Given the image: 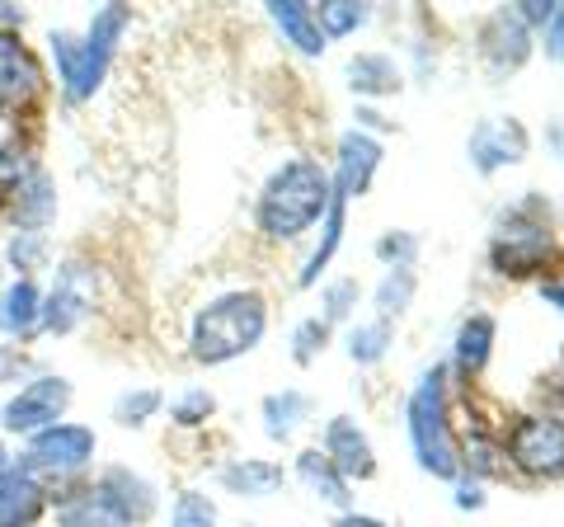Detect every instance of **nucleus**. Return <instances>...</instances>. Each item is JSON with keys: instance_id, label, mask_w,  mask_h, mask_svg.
I'll use <instances>...</instances> for the list:
<instances>
[{"instance_id": "obj_1", "label": "nucleus", "mask_w": 564, "mask_h": 527, "mask_svg": "<svg viewBox=\"0 0 564 527\" xmlns=\"http://www.w3.org/2000/svg\"><path fill=\"white\" fill-rule=\"evenodd\" d=\"M334 207V189H329V170L311 155H292L282 161L269 184L259 189V232L269 240H296L306 236L315 222H325Z\"/></svg>"}, {"instance_id": "obj_2", "label": "nucleus", "mask_w": 564, "mask_h": 527, "mask_svg": "<svg viewBox=\"0 0 564 527\" xmlns=\"http://www.w3.org/2000/svg\"><path fill=\"white\" fill-rule=\"evenodd\" d=\"M132 24V10L128 6H104L95 10V20L85 33H70V29H52V62H57V85L66 104H85L95 99V90L109 76V62L118 52V39L122 29Z\"/></svg>"}, {"instance_id": "obj_3", "label": "nucleus", "mask_w": 564, "mask_h": 527, "mask_svg": "<svg viewBox=\"0 0 564 527\" xmlns=\"http://www.w3.org/2000/svg\"><path fill=\"white\" fill-rule=\"evenodd\" d=\"M269 330V302L250 288H236V292H221L193 315V330H188V348L193 358L217 367V363H231L240 354L263 340Z\"/></svg>"}, {"instance_id": "obj_4", "label": "nucleus", "mask_w": 564, "mask_h": 527, "mask_svg": "<svg viewBox=\"0 0 564 527\" xmlns=\"http://www.w3.org/2000/svg\"><path fill=\"white\" fill-rule=\"evenodd\" d=\"M410 443H414V456L429 476H437V481L462 476V452H456V438L447 424L443 367H429L410 396Z\"/></svg>"}, {"instance_id": "obj_5", "label": "nucleus", "mask_w": 564, "mask_h": 527, "mask_svg": "<svg viewBox=\"0 0 564 527\" xmlns=\"http://www.w3.org/2000/svg\"><path fill=\"white\" fill-rule=\"evenodd\" d=\"M532 213H536V203L513 207V213L499 222L494 240H489V264L499 273H508V278H532L555 259L551 226H545L541 217H532Z\"/></svg>"}, {"instance_id": "obj_6", "label": "nucleus", "mask_w": 564, "mask_h": 527, "mask_svg": "<svg viewBox=\"0 0 564 527\" xmlns=\"http://www.w3.org/2000/svg\"><path fill=\"white\" fill-rule=\"evenodd\" d=\"M95 448H99V438H95V429H85V424H52V429H43V433H33L29 438V452L20 456V462L33 471V476H57V481H66V476H80L85 466L95 462Z\"/></svg>"}, {"instance_id": "obj_7", "label": "nucleus", "mask_w": 564, "mask_h": 527, "mask_svg": "<svg viewBox=\"0 0 564 527\" xmlns=\"http://www.w3.org/2000/svg\"><path fill=\"white\" fill-rule=\"evenodd\" d=\"M70 406V381L66 377H33L0 406V433H43L52 424H62V415Z\"/></svg>"}, {"instance_id": "obj_8", "label": "nucleus", "mask_w": 564, "mask_h": 527, "mask_svg": "<svg viewBox=\"0 0 564 527\" xmlns=\"http://www.w3.org/2000/svg\"><path fill=\"white\" fill-rule=\"evenodd\" d=\"M513 466L536 481L564 476V419L560 415H527L518 419L513 438H508Z\"/></svg>"}, {"instance_id": "obj_9", "label": "nucleus", "mask_w": 564, "mask_h": 527, "mask_svg": "<svg viewBox=\"0 0 564 527\" xmlns=\"http://www.w3.org/2000/svg\"><path fill=\"white\" fill-rule=\"evenodd\" d=\"M90 311H95V269L80 259H66L57 269V283L43 297V330L47 335H70Z\"/></svg>"}, {"instance_id": "obj_10", "label": "nucleus", "mask_w": 564, "mask_h": 527, "mask_svg": "<svg viewBox=\"0 0 564 527\" xmlns=\"http://www.w3.org/2000/svg\"><path fill=\"white\" fill-rule=\"evenodd\" d=\"M90 495L113 518V527H141L155 514V485L128 466H104L90 485Z\"/></svg>"}, {"instance_id": "obj_11", "label": "nucleus", "mask_w": 564, "mask_h": 527, "mask_svg": "<svg viewBox=\"0 0 564 527\" xmlns=\"http://www.w3.org/2000/svg\"><path fill=\"white\" fill-rule=\"evenodd\" d=\"M381 165V142L372 132H362V128H352L339 137V155H334V174H329V189H334V198H339L344 207L352 198H362L367 189H372V174Z\"/></svg>"}, {"instance_id": "obj_12", "label": "nucleus", "mask_w": 564, "mask_h": 527, "mask_svg": "<svg viewBox=\"0 0 564 527\" xmlns=\"http://www.w3.org/2000/svg\"><path fill=\"white\" fill-rule=\"evenodd\" d=\"M466 155L480 174L518 165V161H527V128L518 118H480L466 142Z\"/></svg>"}, {"instance_id": "obj_13", "label": "nucleus", "mask_w": 564, "mask_h": 527, "mask_svg": "<svg viewBox=\"0 0 564 527\" xmlns=\"http://www.w3.org/2000/svg\"><path fill=\"white\" fill-rule=\"evenodd\" d=\"M43 90V66L39 57L20 43V33L0 29V109L14 114L24 109V104H33Z\"/></svg>"}, {"instance_id": "obj_14", "label": "nucleus", "mask_w": 564, "mask_h": 527, "mask_svg": "<svg viewBox=\"0 0 564 527\" xmlns=\"http://www.w3.org/2000/svg\"><path fill=\"white\" fill-rule=\"evenodd\" d=\"M47 514V485L14 456V466L0 476V527H39Z\"/></svg>"}, {"instance_id": "obj_15", "label": "nucleus", "mask_w": 564, "mask_h": 527, "mask_svg": "<svg viewBox=\"0 0 564 527\" xmlns=\"http://www.w3.org/2000/svg\"><path fill=\"white\" fill-rule=\"evenodd\" d=\"M334 466H339L344 481H367L377 471V456H372V438L358 429V419L348 415H334L325 424V448H321Z\"/></svg>"}, {"instance_id": "obj_16", "label": "nucleus", "mask_w": 564, "mask_h": 527, "mask_svg": "<svg viewBox=\"0 0 564 527\" xmlns=\"http://www.w3.org/2000/svg\"><path fill=\"white\" fill-rule=\"evenodd\" d=\"M480 52L489 57L494 72H518L527 62V52H532V29H527L513 10H499L480 29Z\"/></svg>"}, {"instance_id": "obj_17", "label": "nucleus", "mask_w": 564, "mask_h": 527, "mask_svg": "<svg viewBox=\"0 0 564 527\" xmlns=\"http://www.w3.org/2000/svg\"><path fill=\"white\" fill-rule=\"evenodd\" d=\"M43 330V292L33 278H14L0 288V335L10 340H33Z\"/></svg>"}, {"instance_id": "obj_18", "label": "nucleus", "mask_w": 564, "mask_h": 527, "mask_svg": "<svg viewBox=\"0 0 564 527\" xmlns=\"http://www.w3.org/2000/svg\"><path fill=\"white\" fill-rule=\"evenodd\" d=\"M217 481L240 499H269L282 490L288 471H282L278 462H263V456H236V462H226L217 471Z\"/></svg>"}, {"instance_id": "obj_19", "label": "nucleus", "mask_w": 564, "mask_h": 527, "mask_svg": "<svg viewBox=\"0 0 564 527\" xmlns=\"http://www.w3.org/2000/svg\"><path fill=\"white\" fill-rule=\"evenodd\" d=\"M269 20L278 24V33L288 39L302 57H325L329 39L321 33V24H315V10L302 6V0H273L269 6Z\"/></svg>"}, {"instance_id": "obj_20", "label": "nucleus", "mask_w": 564, "mask_h": 527, "mask_svg": "<svg viewBox=\"0 0 564 527\" xmlns=\"http://www.w3.org/2000/svg\"><path fill=\"white\" fill-rule=\"evenodd\" d=\"M348 85H352V95H367V99L400 95V66L391 52H358L348 62Z\"/></svg>"}, {"instance_id": "obj_21", "label": "nucleus", "mask_w": 564, "mask_h": 527, "mask_svg": "<svg viewBox=\"0 0 564 527\" xmlns=\"http://www.w3.org/2000/svg\"><path fill=\"white\" fill-rule=\"evenodd\" d=\"M489 348H494V315H485V311L466 315V321L456 325V344H452L456 373H462V377L485 373V363H489Z\"/></svg>"}, {"instance_id": "obj_22", "label": "nucleus", "mask_w": 564, "mask_h": 527, "mask_svg": "<svg viewBox=\"0 0 564 527\" xmlns=\"http://www.w3.org/2000/svg\"><path fill=\"white\" fill-rule=\"evenodd\" d=\"M10 217H14V232H43V226L57 217V189H52L43 170L10 198Z\"/></svg>"}, {"instance_id": "obj_23", "label": "nucleus", "mask_w": 564, "mask_h": 527, "mask_svg": "<svg viewBox=\"0 0 564 527\" xmlns=\"http://www.w3.org/2000/svg\"><path fill=\"white\" fill-rule=\"evenodd\" d=\"M296 481H302L315 499H325L334 508H348V481L339 476V466H334L321 448H306L302 456H296Z\"/></svg>"}, {"instance_id": "obj_24", "label": "nucleus", "mask_w": 564, "mask_h": 527, "mask_svg": "<svg viewBox=\"0 0 564 527\" xmlns=\"http://www.w3.org/2000/svg\"><path fill=\"white\" fill-rule=\"evenodd\" d=\"M311 419V396L306 391H273L263 396V433L282 443V438H292Z\"/></svg>"}, {"instance_id": "obj_25", "label": "nucleus", "mask_w": 564, "mask_h": 527, "mask_svg": "<svg viewBox=\"0 0 564 527\" xmlns=\"http://www.w3.org/2000/svg\"><path fill=\"white\" fill-rule=\"evenodd\" d=\"M414 288H419L414 269H386L381 288H377V311H381V321H391V315H404V311H410Z\"/></svg>"}, {"instance_id": "obj_26", "label": "nucleus", "mask_w": 564, "mask_h": 527, "mask_svg": "<svg viewBox=\"0 0 564 527\" xmlns=\"http://www.w3.org/2000/svg\"><path fill=\"white\" fill-rule=\"evenodd\" d=\"M391 348V321H362L348 330V358L352 363H381Z\"/></svg>"}, {"instance_id": "obj_27", "label": "nucleus", "mask_w": 564, "mask_h": 527, "mask_svg": "<svg viewBox=\"0 0 564 527\" xmlns=\"http://www.w3.org/2000/svg\"><path fill=\"white\" fill-rule=\"evenodd\" d=\"M372 20V10L367 6H352V0H329V6L315 10V24H321L325 39H348L352 29H362Z\"/></svg>"}, {"instance_id": "obj_28", "label": "nucleus", "mask_w": 564, "mask_h": 527, "mask_svg": "<svg viewBox=\"0 0 564 527\" xmlns=\"http://www.w3.org/2000/svg\"><path fill=\"white\" fill-rule=\"evenodd\" d=\"M57 527H113V518L104 514L90 490H76V495L57 499Z\"/></svg>"}, {"instance_id": "obj_29", "label": "nucleus", "mask_w": 564, "mask_h": 527, "mask_svg": "<svg viewBox=\"0 0 564 527\" xmlns=\"http://www.w3.org/2000/svg\"><path fill=\"white\" fill-rule=\"evenodd\" d=\"M339 240H344V203L334 198V207H329V217H325V236H321V245L311 250V259H306V269H302V288H311L315 278H321V269L334 259V250H339Z\"/></svg>"}, {"instance_id": "obj_30", "label": "nucleus", "mask_w": 564, "mask_h": 527, "mask_svg": "<svg viewBox=\"0 0 564 527\" xmlns=\"http://www.w3.org/2000/svg\"><path fill=\"white\" fill-rule=\"evenodd\" d=\"M161 400H165V396L155 391V386H137V391H122V396L113 400V419H118L122 429H141L155 410H161Z\"/></svg>"}, {"instance_id": "obj_31", "label": "nucleus", "mask_w": 564, "mask_h": 527, "mask_svg": "<svg viewBox=\"0 0 564 527\" xmlns=\"http://www.w3.org/2000/svg\"><path fill=\"white\" fill-rule=\"evenodd\" d=\"M6 264H10V269H20L24 278L33 269H43V264H47V232H14L6 240Z\"/></svg>"}, {"instance_id": "obj_32", "label": "nucleus", "mask_w": 564, "mask_h": 527, "mask_svg": "<svg viewBox=\"0 0 564 527\" xmlns=\"http://www.w3.org/2000/svg\"><path fill=\"white\" fill-rule=\"evenodd\" d=\"M33 174H39V165H33V155L20 147V142H10V147H0V198H14Z\"/></svg>"}, {"instance_id": "obj_33", "label": "nucleus", "mask_w": 564, "mask_h": 527, "mask_svg": "<svg viewBox=\"0 0 564 527\" xmlns=\"http://www.w3.org/2000/svg\"><path fill=\"white\" fill-rule=\"evenodd\" d=\"M325 344H329V321L325 315H306V321L292 330V358L302 367H311L315 358H321Z\"/></svg>"}, {"instance_id": "obj_34", "label": "nucleus", "mask_w": 564, "mask_h": 527, "mask_svg": "<svg viewBox=\"0 0 564 527\" xmlns=\"http://www.w3.org/2000/svg\"><path fill=\"white\" fill-rule=\"evenodd\" d=\"M170 527H217V504L203 490H184L170 508Z\"/></svg>"}, {"instance_id": "obj_35", "label": "nucleus", "mask_w": 564, "mask_h": 527, "mask_svg": "<svg viewBox=\"0 0 564 527\" xmlns=\"http://www.w3.org/2000/svg\"><path fill=\"white\" fill-rule=\"evenodd\" d=\"M212 410H217V396H212V391H203V386H193V391L174 396V406H170L174 424H184V429H198V424H207V419H212Z\"/></svg>"}, {"instance_id": "obj_36", "label": "nucleus", "mask_w": 564, "mask_h": 527, "mask_svg": "<svg viewBox=\"0 0 564 527\" xmlns=\"http://www.w3.org/2000/svg\"><path fill=\"white\" fill-rule=\"evenodd\" d=\"M321 306H325V321H348L352 306H358V278H334V283H325L321 292Z\"/></svg>"}, {"instance_id": "obj_37", "label": "nucleus", "mask_w": 564, "mask_h": 527, "mask_svg": "<svg viewBox=\"0 0 564 527\" xmlns=\"http://www.w3.org/2000/svg\"><path fill=\"white\" fill-rule=\"evenodd\" d=\"M414 255H419V236L410 232H386L377 240V259H386V269H414Z\"/></svg>"}, {"instance_id": "obj_38", "label": "nucleus", "mask_w": 564, "mask_h": 527, "mask_svg": "<svg viewBox=\"0 0 564 527\" xmlns=\"http://www.w3.org/2000/svg\"><path fill=\"white\" fill-rule=\"evenodd\" d=\"M541 33H545V57H551V62H564V6H555L551 24H545Z\"/></svg>"}, {"instance_id": "obj_39", "label": "nucleus", "mask_w": 564, "mask_h": 527, "mask_svg": "<svg viewBox=\"0 0 564 527\" xmlns=\"http://www.w3.org/2000/svg\"><path fill=\"white\" fill-rule=\"evenodd\" d=\"M513 14L527 29H545V24H551V14H555V6H551V0H522V10H513Z\"/></svg>"}, {"instance_id": "obj_40", "label": "nucleus", "mask_w": 564, "mask_h": 527, "mask_svg": "<svg viewBox=\"0 0 564 527\" xmlns=\"http://www.w3.org/2000/svg\"><path fill=\"white\" fill-rule=\"evenodd\" d=\"M456 508H485L480 481H462V485H456Z\"/></svg>"}, {"instance_id": "obj_41", "label": "nucleus", "mask_w": 564, "mask_h": 527, "mask_svg": "<svg viewBox=\"0 0 564 527\" xmlns=\"http://www.w3.org/2000/svg\"><path fill=\"white\" fill-rule=\"evenodd\" d=\"M541 297L551 306H560V315H564V283H551V288H541Z\"/></svg>"}, {"instance_id": "obj_42", "label": "nucleus", "mask_w": 564, "mask_h": 527, "mask_svg": "<svg viewBox=\"0 0 564 527\" xmlns=\"http://www.w3.org/2000/svg\"><path fill=\"white\" fill-rule=\"evenodd\" d=\"M339 527H386V523L381 518H367V514H348Z\"/></svg>"}, {"instance_id": "obj_43", "label": "nucleus", "mask_w": 564, "mask_h": 527, "mask_svg": "<svg viewBox=\"0 0 564 527\" xmlns=\"http://www.w3.org/2000/svg\"><path fill=\"white\" fill-rule=\"evenodd\" d=\"M551 147L560 151V161H564V122H555V128H551Z\"/></svg>"}, {"instance_id": "obj_44", "label": "nucleus", "mask_w": 564, "mask_h": 527, "mask_svg": "<svg viewBox=\"0 0 564 527\" xmlns=\"http://www.w3.org/2000/svg\"><path fill=\"white\" fill-rule=\"evenodd\" d=\"M10 466H14V456H10V448H6V443H0V476H6Z\"/></svg>"}]
</instances>
